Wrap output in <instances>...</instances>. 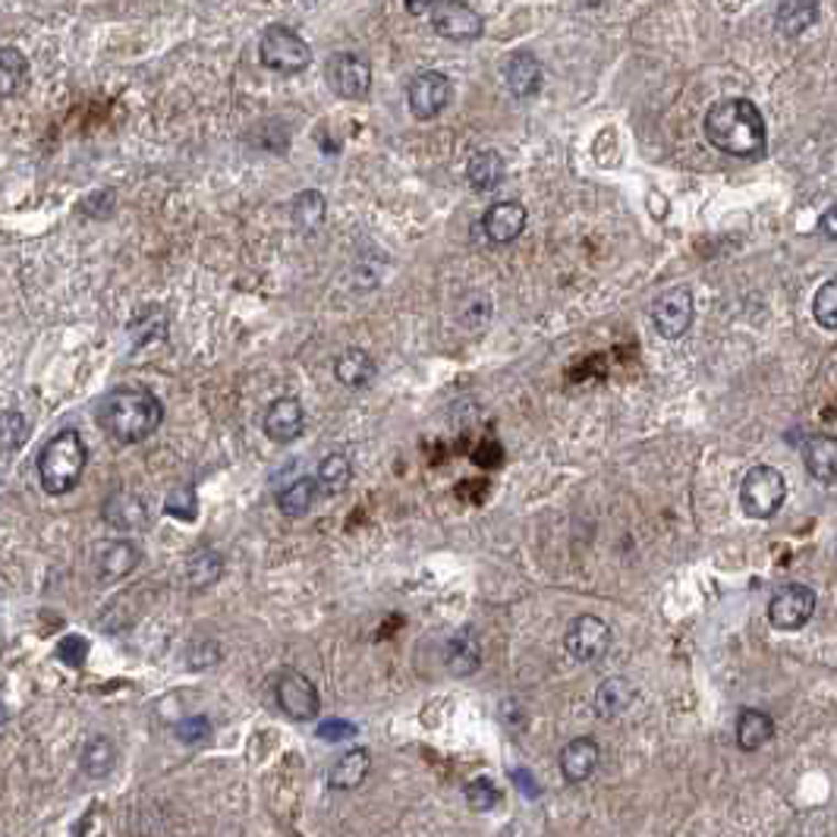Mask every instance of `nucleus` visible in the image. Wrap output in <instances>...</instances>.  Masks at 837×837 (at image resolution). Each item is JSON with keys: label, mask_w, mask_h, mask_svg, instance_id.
Returning <instances> with one entry per match:
<instances>
[{"label": "nucleus", "mask_w": 837, "mask_h": 837, "mask_svg": "<svg viewBox=\"0 0 837 837\" xmlns=\"http://www.w3.org/2000/svg\"><path fill=\"white\" fill-rule=\"evenodd\" d=\"M705 139L721 154L756 161L769 149V127L749 98H725L711 105L703 120Z\"/></svg>", "instance_id": "nucleus-1"}, {"label": "nucleus", "mask_w": 837, "mask_h": 837, "mask_svg": "<svg viewBox=\"0 0 837 837\" xmlns=\"http://www.w3.org/2000/svg\"><path fill=\"white\" fill-rule=\"evenodd\" d=\"M98 422L108 432L110 438L120 444H139V441L152 438L157 425L164 422V406L161 400L142 388V384H123L113 388L98 410Z\"/></svg>", "instance_id": "nucleus-2"}, {"label": "nucleus", "mask_w": 837, "mask_h": 837, "mask_svg": "<svg viewBox=\"0 0 837 837\" xmlns=\"http://www.w3.org/2000/svg\"><path fill=\"white\" fill-rule=\"evenodd\" d=\"M88 463V447L79 432L64 428L47 441L39 454V479L47 494H66L73 491Z\"/></svg>", "instance_id": "nucleus-3"}, {"label": "nucleus", "mask_w": 837, "mask_h": 837, "mask_svg": "<svg viewBox=\"0 0 837 837\" xmlns=\"http://www.w3.org/2000/svg\"><path fill=\"white\" fill-rule=\"evenodd\" d=\"M787 498V482L781 476V469H774L769 463L752 466L743 482H740V507L752 520H769L774 517Z\"/></svg>", "instance_id": "nucleus-4"}, {"label": "nucleus", "mask_w": 837, "mask_h": 837, "mask_svg": "<svg viewBox=\"0 0 837 837\" xmlns=\"http://www.w3.org/2000/svg\"><path fill=\"white\" fill-rule=\"evenodd\" d=\"M259 57L268 69L274 73H303L312 64V51L308 44L303 42L300 32H293L290 25H281V22H271L262 32V42H259Z\"/></svg>", "instance_id": "nucleus-5"}, {"label": "nucleus", "mask_w": 837, "mask_h": 837, "mask_svg": "<svg viewBox=\"0 0 837 837\" xmlns=\"http://www.w3.org/2000/svg\"><path fill=\"white\" fill-rule=\"evenodd\" d=\"M325 83L337 98L362 101L372 91V64L350 51L330 54L325 61Z\"/></svg>", "instance_id": "nucleus-6"}, {"label": "nucleus", "mask_w": 837, "mask_h": 837, "mask_svg": "<svg viewBox=\"0 0 837 837\" xmlns=\"http://www.w3.org/2000/svg\"><path fill=\"white\" fill-rule=\"evenodd\" d=\"M815 615V593L809 586H800V583H787V586H778L769 601V620L774 630H784V633H793V630H803Z\"/></svg>", "instance_id": "nucleus-7"}, {"label": "nucleus", "mask_w": 837, "mask_h": 837, "mask_svg": "<svg viewBox=\"0 0 837 837\" xmlns=\"http://www.w3.org/2000/svg\"><path fill=\"white\" fill-rule=\"evenodd\" d=\"M428 13H432V29L447 42H476L485 32L482 17L463 0H435Z\"/></svg>", "instance_id": "nucleus-8"}, {"label": "nucleus", "mask_w": 837, "mask_h": 837, "mask_svg": "<svg viewBox=\"0 0 837 837\" xmlns=\"http://www.w3.org/2000/svg\"><path fill=\"white\" fill-rule=\"evenodd\" d=\"M450 98H454V86L438 69H422L406 86V105L416 120H435L441 110L450 105Z\"/></svg>", "instance_id": "nucleus-9"}, {"label": "nucleus", "mask_w": 837, "mask_h": 837, "mask_svg": "<svg viewBox=\"0 0 837 837\" xmlns=\"http://www.w3.org/2000/svg\"><path fill=\"white\" fill-rule=\"evenodd\" d=\"M274 696H278L281 711L290 715L293 721H312L322 711V696H318L315 683L308 681L306 674H300V671H284L278 677Z\"/></svg>", "instance_id": "nucleus-10"}, {"label": "nucleus", "mask_w": 837, "mask_h": 837, "mask_svg": "<svg viewBox=\"0 0 837 837\" xmlns=\"http://www.w3.org/2000/svg\"><path fill=\"white\" fill-rule=\"evenodd\" d=\"M652 325L661 337L677 340L693 325V293L689 286H671L652 303Z\"/></svg>", "instance_id": "nucleus-11"}, {"label": "nucleus", "mask_w": 837, "mask_h": 837, "mask_svg": "<svg viewBox=\"0 0 837 837\" xmlns=\"http://www.w3.org/2000/svg\"><path fill=\"white\" fill-rule=\"evenodd\" d=\"M564 645L576 661H598L611 645V627L595 615L573 617L564 633Z\"/></svg>", "instance_id": "nucleus-12"}, {"label": "nucleus", "mask_w": 837, "mask_h": 837, "mask_svg": "<svg viewBox=\"0 0 837 837\" xmlns=\"http://www.w3.org/2000/svg\"><path fill=\"white\" fill-rule=\"evenodd\" d=\"M501 79H504L507 91H513L517 98H535L542 91L545 73H542L539 57L523 47V51L507 54L504 64H501Z\"/></svg>", "instance_id": "nucleus-13"}, {"label": "nucleus", "mask_w": 837, "mask_h": 837, "mask_svg": "<svg viewBox=\"0 0 837 837\" xmlns=\"http://www.w3.org/2000/svg\"><path fill=\"white\" fill-rule=\"evenodd\" d=\"M262 428L268 438L274 444H290L303 435L306 428V413H303V403L296 396H278L268 410H264Z\"/></svg>", "instance_id": "nucleus-14"}, {"label": "nucleus", "mask_w": 837, "mask_h": 837, "mask_svg": "<svg viewBox=\"0 0 837 837\" xmlns=\"http://www.w3.org/2000/svg\"><path fill=\"white\" fill-rule=\"evenodd\" d=\"M526 227V208L520 202H494L482 215L485 237L498 246L513 242Z\"/></svg>", "instance_id": "nucleus-15"}, {"label": "nucleus", "mask_w": 837, "mask_h": 837, "mask_svg": "<svg viewBox=\"0 0 837 837\" xmlns=\"http://www.w3.org/2000/svg\"><path fill=\"white\" fill-rule=\"evenodd\" d=\"M601 762V749L589 737H576L567 747L561 749V774L570 781V784H583L589 781Z\"/></svg>", "instance_id": "nucleus-16"}, {"label": "nucleus", "mask_w": 837, "mask_h": 837, "mask_svg": "<svg viewBox=\"0 0 837 837\" xmlns=\"http://www.w3.org/2000/svg\"><path fill=\"white\" fill-rule=\"evenodd\" d=\"M803 463L815 482H837V441L831 435H815L803 444Z\"/></svg>", "instance_id": "nucleus-17"}, {"label": "nucleus", "mask_w": 837, "mask_h": 837, "mask_svg": "<svg viewBox=\"0 0 837 837\" xmlns=\"http://www.w3.org/2000/svg\"><path fill=\"white\" fill-rule=\"evenodd\" d=\"M818 17H822L818 0H781L778 13H774V22H778V32L784 39H800L803 32L813 29Z\"/></svg>", "instance_id": "nucleus-18"}, {"label": "nucleus", "mask_w": 837, "mask_h": 837, "mask_svg": "<svg viewBox=\"0 0 837 837\" xmlns=\"http://www.w3.org/2000/svg\"><path fill=\"white\" fill-rule=\"evenodd\" d=\"M504 157L494 152V149H482V152H476L469 157V164H466V180H469V186L476 189V193H494L501 183H504Z\"/></svg>", "instance_id": "nucleus-19"}, {"label": "nucleus", "mask_w": 837, "mask_h": 837, "mask_svg": "<svg viewBox=\"0 0 837 837\" xmlns=\"http://www.w3.org/2000/svg\"><path fill=\"white\" fill-rule=\"evenodd\" d=\"M444 664L454 677H469L482 667V649H479V639L472 637V630H463L457 637H450L447 652H444Z\"/></svg>", "instance_id": "nucleus-20"}, {"label": "nucleus", "mask_w": 837, "mask_h": 837, "mask_svg": "<svg viewBox=\"0 0 837 837\" xmlns=\"http://www.w3.org/2000/svg\"><path fill=\"white\" fill-rule=\"evenodd\" d=\"M637 699V686L627 677H608L601 681L598 693H595V711L601 721H615L617 715H623Z\"/></svg>", "instance_id": "nucleus-21"}, {"label": "nucleus", "mask_w": 837, "mask_h": 837, "mask_svg": "<svg viewBox=\"0 0 837 837\" xmlns=\"http://www.w3.org/2000/svg\"><path fill=\"white\" fill-rule=\"evenodd\" d=\"M105 520L110 526L120 529V532H132V529L145 526L149 520V510H145V501L132 491H117L113 498H108L105 504Z\"/></svg>", "instance_id": "nucleus-22"}, {"label": "nucleus", "mask_w": 837, "mask_h": 837, "mask_svg": "<svg viewBox=\"0 0 837 837\" xmlns=\"http://www.w3.org/2000/svg\"><path fill=\"white\" fill-rule=\"evenodd\" d=\"M135 564H139V548L132 542H127V539L110 542L98 557V579L101 583H120L123 576H130L135 570Z\"/></svg>", "instance_id": "nucleus-23"}, {"label": "nucleus", "mask_w": 837, "mask_h": 837, "mask_svg": "<svg viewBox=\"0 0 837 837\" xmlns=\"http://www.w3.org/2000/svg\"><path fill=\"white\" fill-rule=\"evenodd\" d=\"M374 359L366 350H359V347H350V350H344L337 359H334V374H337V381L340 384H347V388H369L374 378Z\"/></svg>", "instance_id": "nucleus-24"}, {"label": "nucleus", "mask_w": 837, "mask_h": 837, "mask_svg": "<svg viewBox=\"0 0 837 837\" xmlns=\"http://www.w3.org/2000/svg\"><path fill=\"white\" fill-rule=\"evenodd\" d=\"M372 769V756L369 749H350L347 756H340L330 769L328 781L334 791H352L366 781V774Z\"/></svg>", "instance_id": "nucleus-25"}, {"label": "nucleus", "mask_w": 837, "mask_h": 837, "mask_svg": "<svg viewBox=\"0 0 837 837\" xmlns=\"http://www.w3.org/2000/svg\"><path fill=\"white\" fill-rule=\"evenodd\" d=\"M774 737V721L771 715L759 711V708H743L737 718V747L743 752H756L762 749Z\"/></svg>", "instance_id": "nucleus-26"}, {"label": "nucleus", "mask_w": 837, "mask_h": 837, "mask_svg": "<svg viewBox=\"0 0 837 837\" xmlns=\"http://www.w3.org/2000/svg\"><path fill=\"white\" fill-rule=\"evenodd\" d=\"M224 576V557L215 548H196L186 557V579L193 589H208Z\"/></svg>", "instance_id": "nucleus-27"}, {"label": "nucleus", "mask_w": 837, "mask_h": 837, "mask_svg": "<svg viewBox=\"0 0 837 837\" xmlns=\"http://www.w3.org/2000/svg\"><path fill=\"white\" fill-rule=\"evenodd\" d=\"M117 765V749L110 743L108 737H91L86 747H83V756H79V769L86 771L91 781H105L110 771Z\"/></svg>", "instance_id": "nucleus-28"}, {"label": "nucleus", "mask_w": 837, "mask_h": 837, "mask_svg": "<svg viewBox=\"0 0 837 837\" xmlns=\"http://www.w3.org/2000/svg\"><path fill=\"white\" fill-rule=\"evenodd\" d=\"M29 79V61L20 47H0V98H13Z\"/></svg>", "instance_id": "nucleus-29"}, {"label": "nucleus", "mask_w": 837, "mask_h": 837, "mask_svg": "<svg viewBox=\"0 0 837 837\" xmlns=\"http://www.w3.org/2000/svg\"><path fill=\"white\" fill-rule=\"evenodd\" d=\"M315 494H318V485H315V479L300 476L296 482H290L284 491L278 494V507H281V513H286V517H306L308 510H312Z\"/></svg>", "instance_id": "nucleus-30"}, {"label": "nucleus", "mask_w": 837, "mask_h": 837, "mask_svg": "<svg viewBox=\"0 0 837 837\" xmlns=\"http://www.w3.org/2000/svg\"><path fill=\"white\" fill-rule=\"evenodd\" d=\"M352 466L347 460V454H328L325 460L318 463V476H315V485L325 491V494H340L347 485H350Z\"/></svg>", "instance_id": "nucleus-31"}, {"label": "nucleus", "mask_w": 837, "mask_h": 837, "mask_svg": "<svg viewBox=\"0 0 837 837\" xmlns=\"http://www.w3.org/2000/svg\"><path fill=\"white\" fill-rule=\"evenodd\" d=\"M325 208L328 205H325V196L318 189H303L290 205V218L300 230H315L325 220Z\"/></svg>", "instance_id": "nucleus-32"}, {"label": "nucleus", "mask_w": 837, "mask_h": 837, "mask_svg": "<svg viewBox=\"0 0 837 837\" xmlns=\"http://www.w3.org/2000/svg\"><path fill=\"white\" fill-rule=\"evenodd\" d=\"M813 315L815 322L825 330H837V284L835 281H825L818 286L813 300Z\"/></svg>", "instance_id": "nucleus-33"}, {"label": "nucleus", "mask_w": 837, "mask_h": 837, "mask_svg": "<svg viewBox=\"0 0 837 837\" xmlns=\"http://www.w3.org/2000/svg\"><path fill=\"white\" fill-rule=\"evenodd\" d=\"M25 438H29V422H25V416L17 413V410L3 413V416H0V450L13 454V450H20Z\"/></svg>", "instance_id": "nucleus-34"}, {"label": "nucleus", "mask_w": 837, "mask_h": 837, "mask_svg": "<svg viewBox=\"0 0 837 837\" xmlns=\"http://www.w3.org/2000/svg\"><path fill=\"white\" fill-rule=\"evenodd\" d=\"M466 803H469L472 813H488V809H494V806L501 803V791L494 787V781L476 778V781L466 787Z\"/></svg>", "instance_id": "nucleus-35"}, {"label": "nucleus", "mask_w": 837, "mask_h": 837, "mask_svg": "<svg viewBox=\"0 0 837 837\" xmlns=\"http://www.w3.org/2000/svg\"><path fill=\"white\" fill-rule=\"evenodd\" d=\"M463 322L469 325V328H482L488 325V318H491V296H485V293H472V296H466L463 300Z\"/></svg>", "instance_id": "nucleus-36"}, {"label": "nucleus", "mask_w": 837, "mask_h": 837, "mask_svg": "<svg viewBox=\"0 0 837 837\" xmlns=\"http://www.w3.org/2000/svg\"><path fill=\"white\" fill-rule=\"evenodd\" d=\"M57 659L64 661L66 667H83L88 659V639L73 633V637H64L57 642Z\"/></svg>", "instance_id": "nucleus-37"}, {"label": "nucleus", "mask_w": 837, "mask_h": 837, "mask_svg": "<svg viewBox=\"0 0 837 837\" xmlns=\"http://www.w3.org/2000/svg\"><path fill=\"white\" fill-rule=\"evenodd\" d=\"M164 510H167L171 517H176V520H196V491L186 488V485L176 488V491H171Z\"/></svg>", "instance_id": "nucleus-38"}, {"label": "nucleus", "mask_w": 837, "mask_h": 837, "mask_svg": "<svg viewBox=\"0 0 837 837\" xmlns=\"http://www.w3.org/2000/svg\"><path fill=\"white\" fill-rule=\"evenodd\" d=\"M176 737L183 743H202L205 737H211V721L205 715H189L176 725Z\"/></svg>", "instance_id": "nucleus-39"}, {"label": "nucleus", "mask_w": 837, "mask_h": 837, "mask_svg": "<svg viewBox=\"0 0 837 837\" xmlns=\"http://www.w3.org/2000/svg\"><path fill=\"white\" fill-rule=\"evenodd\" d=\"M318 737H322V740H328V743L350 740V737H356V725L344 721V718H330V721H325V725L318 727Z\"/></svg>", "instance_id": "nucleus-40"}, {"label": "nucleus", "mask_w": 837, "mask_h": 837, "mask_svg": "<svg viewBox=\"0 0 837 837\" xmlns=\"http://www.w3.org/2000/svg\"><path fill=\"white\" fill-rule=\"evenodd\" d=\"M822 233L828 237V240H837V211L835 208H828L825 215H822Z\"/></svg>", "instance_id": "nucleus-41"}, {"label": "nucleus", "mask_w": 837, "mask_h": 837, "mask_svg": "<svg viewBox=\"0 0 837 837\" xmlns=\"http://www.w3.org/2000/svg\"><path fill=\"white\" fill-rule=\"evenodd\" d=\"M403 3H406V10H410L413 17H418V13H428L435 0H403Z\"/></svg>", "instance_id": "nucleus-42"}, {"label": "nucleus", "mask_w": 837, "mask_h": 837, "mask_svg": "<svg viewBox=\"0 0 837 837\" xmlns=\"http://www.w3.org/2000/svg\"><path fill=\"white\" fill-rule=\"evenodd\" d=\"M513 781H520V784H523V791H526L529 796H535V781L529 778L526 771H513Z\"/></svg>", "instance_id": "nucleus-43"}]
</instances>
